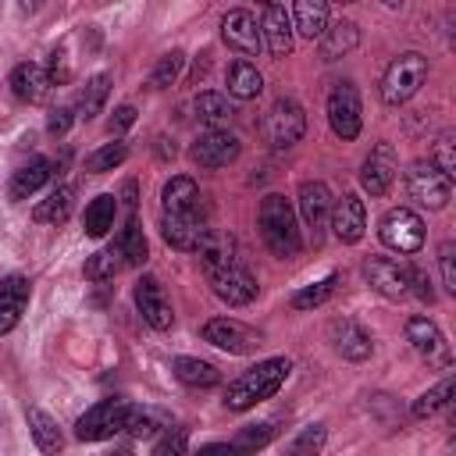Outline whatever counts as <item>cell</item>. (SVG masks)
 <instances>
[{
  "label": "cell",
  "instance_id": "9c48e42d",
  "mask_svg": "<svg viewBox=\"0 0 456 456\" xmlns=\"http://www.w3.org/2000/svg\"><path fill=\"white\" fill-rule=\"evenodd\" d=\"M207 281H210L214 296L224 299L228 306H246V303L256 299V278L242 260H235L228 267H217V271H207Z\"/></svg>",
  "mask_w": 456,
  "mask_h": 456
},
{
  "label": "cell",
  "instance_id": "7c38bea8",
  "mask_svg": "<svg viewBox=\"0 0 456 456\" xmlns=\"http://www.w3.org/2000/svg\"><path fill=\"white\" fill-rule=\"evenodd\" d=\"M239 153H242V142H239L232 132H203V135L192 142V150H189V157H192L200 167H207V171L228 167Z\"/></svg>",
  "mask_w": 456,
  "mask_h": 456
},
{
  "label": "cell",
  "instance_id": "7a4b0ae2",
  "mask_svg": "<svg viewBox=\"0 0 456 456\" xmlns=\"http://www.w3.org/2000/svg\"><path fill=\"white\" fill-rule=\"evenodd\" d=\"M256 224H260V235L267 242V249L281 260L296 256L303 249V235H299V224H296V210L285 196L271 192L260 200V210H256Z\"/></svg>",
  "mask_w": 456,
  "mask_h": 456
},
{
  "label": "cell",
  "instance_id": "603a6c76",
  "mask_svg": "<svg viewBox=\"0 0 456 456\" xmlns=\"http://www.w3.org/2000/svg\"><path fill=\"white\" fill-rule=\"evenodd\" d=\"M328 338L346 360H367L370 356V335L349 317H335L328 324Z\"/></svg>",
  "mask_w": 456,
  "mask_h": 456
},
{
  "label": "cell",
  "instance_id": "44dd1931",
  "mask_svg": "<svg viewBox=\"0 0 456 456\" xmlns=\"http://www.w3.org/2000/svg\"><path fill=\"white\" fill-rule=\"evenodd\" d=\"M11 93H14L18 100H25V103H43V100H50V93H53V78H50L46 68L25 61V64H18V68L11 71Z\"/></svg>",
  "mask_w": 456,
  "mask_h": 456
},
{
  "label": "cell",
  "instance_id": "f546056e",
  "mask_svg": "<svg viewBox=\"0 0 456 456\" xmlns=\"http://www.w3.org/2000/svg\"><path fill=\"white\" fill-rule=\"evenodd\" d=\"M71 203H75V189H71V185H57L46 200H39V203H36L32 217H36L39 224H61V221H68Z\"/></svg>",
  "mask_w": 456,
  "mask_h": 456
},
{
  "label": "cell",
  "instance_id": "ac0fdd59",
  "mask_svg": "<svg viewBox=\"0 0 456 456\" xmlns=\"http://www.w3.org/2000/svg\"><path fill=\"white\" fill-rule=\"evenodd\" d=\"M221 39H224L232 50H239V53H256V50L264 46L256 18H253L249 11H242V7H235V11H228V14L221 18Z\"/></svg>",
  "mask_w": 456,
  "mask_h": 456
},
{
  "label": "cell",
  "instance_id": "7dc6e473",
  "mask_svg": "<svg viewBox=\"0 0 456 456\" xmlns=\"http://www.w3.org/2000/svg\"><path fill=\"white\" fill-rule=\"evenodd\" d=\"M438 264H442V285H445V292H456V242H442Z\"/></svg>",
  "mask_w": 456,
  "mask_h": 456
},
{
  "label": "cell",
  "instance_id": "5bb4252c",
  "mask_svg": "<svg viewBox=\"0 0 456 456\" xmlns=\"http://www.w3.org/2000/svg\"><path fill=\"white\" fill-rule=\"evenodd\" d=\"M331 232L338 242H360L363 239V228H367V207L356 192H342L335 203H331Z\"/></svg>",
  "mask_w": 456,
  "mask_h": 456
},
{
  "label": "cell",
  "instance_id": "7402d4cb",
  "mask_svg": "<svg viewBox=\"0 0 456 456\" xmlns=\"http://www.w3.org/2000/svg\"><path fill=\"white\" fill-rule=\"evenodd\" d=\"M28 278L25 274H7V278H0V335H7L18 321H21V314H25V306H28Z\"/></svg>",
  "mask_w": 456,
  "mask_h": 456
},
{
  "label": "cell",
  "instance_id": "e575fe53",
  "mask_svg": "<svg viewBox=\"0 0 456 456\" xmlns=\"http://www.w3.org/2000/svg\"><path fill=\"white\" fill-rule=\"evenodd\" d=\"M175 378L185 381V385H192V388H210V385L221 381L217 367L207 363V360H196V356H178L175 360Z\"/></svg>",
  "mask_w": 456,
  "mask_h": 456
},
{
  "label": "cell",
  "instance_id": "bcb514c9",
  "mask_svg": "<svg viewBox=\"0 0 456 456\" xmlns=\"http://www.w3.org/2000/svg\"><path fill=\"white\" fill-rule=\"evenodd\" d=\"M431 164H435L445 178H452V171H456V157H452V135H449V132L438 135V142H435V150H431Z\"/></svg>",
  "mask_w": 456,
  "mask_h": 456
},
{
  "label": "cell",
  "instance_id": "484cf974",
  "mask_svg": "<svg viewBox=\"0 0 456 456\" xmlns=\"http://www.w3.org/2000/svg\"><path fill=\"white\" fill-rule=\"evenodd\" d=\"M196 253H200L203 271H217V267H228V264H235V260H239L235 239H232L228 232H207Z\"/></svg>",
  "mask_w": 456,
  "mask_h": 456
},
{
  "label": "cell",
  "instance_id": "ba28073f",
  "mask_svg": "<svg viewBox=\"0 0 456 456\" xmlns=\"http://www.w3.org/2000/svg\"><path fill=\"white\" fill-rule=\"evenodd\" d=\"M406 189L410 196L420 203V207H445L449 196H452V178H445L431 160H417L410 171H406Z\"/></svg>",
  "mask_w": 456,
  "mask_h": 456
},
{
  "label": "cell",
  "instance_id": "6da1fadb",
  "mask_svg": "<svg viewBox=\"0 0 456 456\" xmlns=\"http://www.w3.org/2000/svg\"><path fill=\"white\" fill-rule=\"evenodd\" d=\"M289 370H292V360H289V356L260 360L256 367L242 370V374L228 385V392H224V406H228V410H249V406L271 399V395L285 385Z\"/></svg>",
  "mask_w": 456,
  "mask_h": 456
},
{
  "label": "cell",
  "instance_id": "60d3db41",
  "mask_svg": "<svg viewBox=\"0 0 456 456\" xmlns=\"http://www.w3.org/2000/svg\"><path fill=\"white\" fill-rule=\"evenodd\" d=\"M449 392H452V378H442L435 388H428L424 395H417L413 399V417H431V413H438L445 403H449Z\"/></svg>",
  "mask_w": 456,
  "mask_h": 456
},
{
  "label": "cell",
  "instance_id": "4316f807",
  "mask_svg": "<svg viewBox=\"0 0 456 456\" xmlns=\"http://www.w3.org/2000/svg\"><path fill=\"white\" fill-rule=\"evenodd\" d=\"M25 417H28V431H32V442H36V449H39L43 456H57V452L64 449V435H61L57 420H53L50 413L36 410V406H32Z\"/></svg>",
  "mask_w": 456,
  "mask_h": 456
},
{
  "label": "cell",
  "instance_id": "9a60e30c",
  "mask_svg": "<svg viewBox=\"0 0 456 456\" xmlns=\"http://www.w3.org/2000/svg\"><path fill=\"white\" fill-rule=\"evenodd\" d=\"M207 221L203 210H189V214H160V235L167 246L175 249H200L203 235H207Z\"/></svg>",
  "mask_w": 456,
  "mask_h": 456
},
{
  "label": "cell",
  "instance_id": "b9f144b4",
  "mask_svg": "<svg viewBox=\"0 0 456 456\" xmlns=\"http://www.w3.org/2000/svg\"><path fill=\"white\" fill-rule=\"evenodd\" d=\"M182 64H185V53H182V50H171V53H164V57L157 61V68H153L150 82H153L157 89H167V86H175V78L182 75Z\"/></svg>",
  "mask_w": 456,
  "mask_h": 456
},
{
  "label": "cell",
  "instance_id": "e0dca14e",
  "mask_svg": "<svg viewBox=\"0 0 456 456\" xmlns=\"http://www.w3.org/2000/svg\"><path fill=\"white\" fill-rule=\"evenodd\" d=\"M367 281L388 299H403L410 292V267L392 256H370L367 260Z\"/></svg>",
  "mask_w": 456,
  "mask_h": 456
},
{
  "label": "cell",
  "instance_id": "f5cc1de1",
  "mask_svg": "<svg viewBox=\"0 0 456 456\" xmlns=\"http://www.w3.org/2000/svg\"><path fill=\"white\" fill-rule=\"evenodd\" d=\"M121 200H125V207H128V210H135V182H125Z\"/></svg>",
  "mask_w": 456,
  "mask_h": 456
},
{
  "label": "cell",
  "instance_id": "1f68e13d",
  "mask_svg": "<svg viewBox=\"0 0 456 456\" xmlns=\"http://www.w3.org/2000/svg\"><path fill=\"white\" fill-rule=\"evenodd\" d=\"M114 214H118V200L110 196V192H103V196H96L89 207H86V235L89 239H103L110 228H114Z\"/></svg>",
  "mask_w": 456,
  "mask_h": 456
},
{
  "label": "cell",
  "instance_id": "d6986e66",
  "mask_svg": "<svg viewBox=\"0 0 456 456\" xmlns=\"http://www.w3.org/2000/svg\"><path fill=\"white\" fill-rule=\"evenodd\" d=\"M331 203L335 200H331L324 182H303L299 185V217L314 232V239H321V232H324V224L331 217Z\"/></svg>",
  "mask_w": 456,
  "mask_h": 456
},
{
  "label": "cell",
  "instance_id": "ab89813d",
  "mask_svg": "<svg viewBox=\"0 0 456 456\" xmlns=\"http://www.w3.org/2000/svg\"><path fill=\"white\" fill-rule=\"evenodd\" d=\"M271 438H274V424H249V428H242V431L235 435L232 449H235L239 456H253V452L264 449Z\"/></svg>",
  "mask_w": 456,
  "mask_h": 456
},
{
  "label": "cell",
  "instance_id": "d6a6232c",
  "mask_svg": "<svg viewBox=\"0 0 456 456\" xmlns=\"http://www.w3.org/2000/svg\"><path fill=\"white\" fill-rule=\"evenodd\" d=\"M196 118L210 128V132H224V125L232 121V103L221 93H200L196 96Z\"/></svg>",
  "mask_w": 456,
  "mask_h": 456
},
{
  "label": "cell",
  "instance_id": "7bdbcfd3",
  "mask_svg": "<svg viewBox=\"0 0 456 456\" xmlns=\"http://www.w3.org/2000/svg\"><path fill=\"white\" fill-rule=\"evenodd\" d=\"M118 267H121V260H118L110 249H100V253H93V256L86 260V278H89V281H110V278L118 274Z\"/></svg>",
  "mask_w": 456,
  "mask_h": 456
},
{
  "label": "cell",
  "instance_id": "816d5d0a",
  "mask_svg": "<svg viewBox=\"0 0 456 456\" xmlns=\"http://www.w3.org/2000/svg\"><path fill=\"white\" fill-rule=\"evenodd\" d=\"M192 456H239V452L232 449V442H210V445H203V449L192 452Z\"/></svg>",
  "mask_w": 456,
  "mask_h": 456
},
{
  "label": "cell",
  "instance_id": "f35d334b",
  "mask_svg": "<svg viewBox=\"0 0 456 456\" xmlns=\"http://www.w3.org/2000/svg\"><path fill=\"white\" fill-rule=\"evenodd\" d=\"M324 438H328L324 424H306V428L285 445V456H317V452L324 449Z\"/></svg>",
  "mask_w": 456,
  "mask_h": 456
},
{
  "label": "cell",
  "instance_id": "52a82bcc",
  "mask_svg": "<svg viewBox=\"0 0 456 456\" xmlns=\"http://www.w3.org/2000/svg\"><path fill=\"white\" fill-rule=\"evenodd\" d=\"M381 242L395 253H417L424 246V221L410 210V207H392L385 217H381V228H378Z\"/></svg>",
  "mask_w": 456,
  "mask_h": 456
},
{
  "label": "cell",
  "instance_id": "f907efd6",
  "mask_svg": "<svg viewBox=\"0 0 456 456\" xmlns=\"http://www.w3.org/2000/svg\"><path fill=\"white\" fill-rule=\"evenodd\" d=\"M410 289H413V292H417V296H420L424 303H431V299H435V289H431V278H428L424 271H413V267H410Z\"/></svg>",
  "mask_w": 456,
  "mask_h": 456
},
{
  "label": "cell",
  "instance_id": "8992f818",
  "mask_svg": "<svg viewBox=\"0 0 456 456\" xmlns=\"http://www.w3.org/2000/svg\"><path fill=\"white\" fill-rule=\"evenodd\" d=\"M328 125L338 139H356L360 125H363V107H360V93L353 82H335V89L328 93Z\"/></svg>",
  "mask_w": 456,
  "mask_h": 456
},
{
  "label": "cell",
  "instance_id": "30bf717a",
  "mask_svg": "<svg viewBox=\"0 0 456 456\" xmlns=\"http://www.w3.org/2000/svg\"><path fill=\"white\" fill-rule=\"evenodd\" d=\"M406 342L413 346V353L420 360H428V367H449L452 363L449 342L431 317H410L406 321Z\"/></svg>",
  "mask_w": 456,
  "mask_h": 456
},
{
  "label": "cell",
  "instance_id": "83f0119b",
  "mask_svg": "<svg viewBox=\"0 0 456 456\" xmlns=\"http://www.w3.org/2000/svg\"><path fill=\"white\" fill-rule=\"evenodd\" d=\"M289 18H292V28L303 39H321L324 28H328V7L321 0H299Z\"/></svg>",
  "mask_w": 456,
  "mask_h": 456
},
{
  "label": "cell",
  "instance_id": "d4e9b609",
  "mask_svg": "<svg viewBox=\"0 0 456 456\" xmlns=\"http://www.w3.org/2000/svg\"><path fill=\"white\" fill-rule=\"evenodd\" d=\"M46 182H50V160L36 157V160L21 164V167L11 175L7 196H11V200H28V196H32V192H39Z\"/></svg>",
  "mask_w": 456,
  "mask_h": 456
},
{
  "label": "cell",
  "instance_id": "8d00e7d4",
  "mask_svg": "<svg viewBox=\"0 0 456 456\" xmlns=\"http://www.w3.org/2000/svg\"><path fill=\"white\" fill-rule=\"evenodd\" d=\"M125 157H128V146H125L121 139H114V142H107V146H100V150H93V153L86 157V171H93V175L114 171V167L125 164Z\"/></svg>",
  "mask_w": 456,
  "mask_h": 456
},
{
  "label": "cell",
  "instance_id": "4fadbf2b",
  "mask_svg": "<svg viewBox=\"0 0 456 456\" xmlns=\"http://www.w3.org/2000/svg\"><path fill=\"white\" fill-rule=\"evenodd\" d=\"M395 171H399V160H395L392 142H378V146L367 153L363 167H360V185H363L370 196H385V192L392 189V182H395Z\"/></svg>",
  "mask_w": 456,
  "mask_h": 456
},
{
  "label": "cell",
  "instance_id": "f1b7e54d",
  "mask_svg": "<svg viewBox=\"0 0 456 456\" xmlns=\"http://www.w3.org/2000/svg\"><path fill=\"white\" fill-rule=\"evenodd\" d=\"M107 93H110V75H93L86 86H82V93H78V100H75V118H82V121H93L100 110H103V103H107Z\"/></svg>",
  "mask_w": 456,
  "mask_h": 456
},
{
  "label": "cell",
  "instance_id": "2e32d148",
  "mask_svg": "<svg viewBox=\"0 0 456 456\" xmlns=\"http://www.w3.org/2000/svg\"><path fill=\"white\" fill-rule=\"evenodd\" d=\"M135 306H139L142 321L150 328H157V331H167L171 321H175V310H171V299L164 296V285L157 278H150V274L135 281Z\"/></svg>",
  "mask_w": 456,
  "mask_h": 456
},
{
  "label": "cell",
  "instance_id": "5b68a950",
  "mask_svg": "<svg viewBox=\"0 0 456 456\" xmlns=\"http://www.w3.org/2000/svg\"><path fill=\"white\" fill-rule=\"evenodd\" d=\"M303 132H306V114H303V107H299L296 100H289V96L274 100L271 110H267V118H264V135H267V142H271L274 150H289V146H296V142L303 139Z\"/></svg>",
  "mask_w": 456,
  "mask_h": 456
},
{
  "label": "cell",
  "instance_id": "ee69618b",
  "mask_svg": "<svg viewBox=\"0 0 456 456\" xmlns=\"http://www.w3.org/2000/svg\"><path fill=\"white\" fill-rule=\"evenodd\" d=\"M157 428H160V424H157V413H153V410L132 406V410H128V417H125V431H128L132 438H150Z\"/></svg>",
  "mask_w": 456,
  "mask_h": 456
},
{
  "label": "cell",
  "instance_id": "836d02e7",
  "mask_svg": "<svg viewBox=\"0 0 456 456\" xmlns=\"http://www.w3.org/2000/svg\"><path fill=\"white\" fill-rule=\"evenodd\" d=\"M260 89H264V78H260L256 64L235 61V64L228 68V93H232L235 100H253Z\"/></svg>",
  "mask_w": 456,
  "mask_h": 456
},
{
  "label": "cell",
  "instance_id": "cb8c5ba5",
  "mask_svg": "<svg viewBox=\"0 0 456 456\" xmlns=\"http://www.w3.org/2000/svg\"><path fill=\"white\" fill-rule=\"evenodd\" d=\"M200 185L189 178V175H175L167 185H164V192H160V203H164V210L160 214H189V210H200Z\"/></svg>",
  "mask_w": 456,
  "mask_h": 456
},
{
  "label": "cell",
  "instance_id": "74e56055",
  "mask_svg": "<svg viewBox=\"0 0 456 456\" xmlns=\"http://www.w3.org/2000/svg\"><path fill=\"white\" fill-rule=\"evenodd\" d=\"M335 289H338V274H328V278H321V281L299 289V292L292 296V306H296V310H314V306L328 303V299L335 296Z\"/></svg>",
  "mask_w": 456,
  "mask_h": 456
},
{
  "label": "cell",
  "instance_id": "277c9868",
  "mask_svg": "<svg viewBox=\"0 0 456 456\" xmlns=\"http://www.w3.org/2000/svg\"><path fill=\"white\" fill-rule=\"evenodd\" d=\"M128 410H132V403H125V399H100V403H93V406L75 420V438H78V442H103V438H114L118 431H125Z\"/></svg>",
  "mask_w": 456,
  "mask_h": 456
},
{
  "label": "cell",
  "instance_id": "db71d44e",
  "mask_svg": "<svg viewBox=\"0 0 456 456\" xmlns=\"http://www.w3.org/2000/svg\"><path fill=\"white\" fill-rule=\"evenodd\" d=\"M110 456H132V452H128V449H118V452H110Z\"/></svg>",
  "mask_w": 456,
  "mask_h": 456
},
{
  "label": "cell",
  "instance_id": "ffe728a7",
  "mask_svg": "<svg viewBox=\"0 0 456 456\" xmlns=\"http://www.w3.org/2000/svg\"><path fill=\"white\" fill-rule=\"evenodd\" d=\"M260 39L274 57L292 53V18L285 11V4H267L264 7V21H260Z\"/></svg>",
  "mask_w": 456,
  "mask_h": 456
},
{
  "label": "cell",
  "instance_id": "3957f363",
  "mask_svg": "<svg viewBox=\"0 0 456 456\" xmlns=\"http://www.w3.org/2000/svg\"><path fill=\"white\" fill-rule=\"evenodd\" d=\"M424 78H428V57L424 53H399L388 68H385V75H381V100L388 103V107H399V103H406L420 86H424Z\"/></svg>",
  "mask_w": 456,
  "mask_h": 456
},
{
  "label": "cell",
  "instance_id": "681fc988",
  "mask_svg": "<svg viewBox=\"0 0 456 456\" xmlns=\"http://www.w3.org/2000/svg\"><path fill=\"white\" fill-rule=\"evenodd\" d=\"M71 107H57V110H50V121H46V128H50V135H64L68 132V125H71Z\"/></svg>",
  "mask_w": 456,
  "mask_h": 456
},
{
  "label": "cell",
  "instance_id": "8fae6325",
  "mask_svg": "<svg viewBox=\"0 0 456 456\" xmlns=\"http://www.w3.org/2000/svg\"><path fill=\"white\" fill-rule=\"evenodd\" d=\"M203 338H207L210 346L224 349V353H235V356L253 353V349L260 346V335H256L253 328L232 321V317H214V321H207V324H203Z\"/></svg>",
  "mask_w": 456,
  "mask_h": 456
},
{
  "label": "cell",
  "instance_id": "f6af8a7d",
  "mask_svg": "<svg viewBox=\"0 0 456 456\" xmlns=\"http://www.w3.org/2000/svg\"><path fill=\"white\" fill-rule=\"evenodd\" d=\"M150 456H189V431H185V428H171V431L153 445Z\"/></svg>",
  "mask_w": 456,
  "mask_h": 456
},
{
  "label": "cell",
  "instance_id": "4dcf8cb0",
  "mask_svg": "<svg viewBox=\"0 0 456 456\" xmlns=\"http://www.w3.org/2000/svg\"><path fill=\"white\" fill-rule=\"evenodd\" d=\"M356 43H360V28L353 21H335L321 36V53H324V61H335V57L349 53Z\"/></svg>",
  "mask_w": 456,
  "mask_h": 456
},
{
  "label": "cell",
  "instance_id": "c3c4849f",
  "mask_svg": "<svg viewBox=\"0 0 456 456\" xmlns=\"http://www.w3.org/2000/svg\"><path fill=\"white\" fill-rule=\"evenodd\" d=\"M132 125H135V107H132V103H121V107L110 114V121H107L110 135H121V132L132 128Z\"/></svg>",
  "mask_w": 456,
  "mask_h": 456
},
{
  "label": "cell",
  "instance_id": "d590c367",
  "mask_svg": "<svg viewBox=\"0 0 456 456\" xmlns=\"http://www.w3.org/2000/svg\"><path fill=\"white\" fill-rule=\"evenodd\" d=\"M118 253H121V260H125V264H132V267H139V264L146 260V253H150V246H146V235H142V228H139V221H135V214L128 217V224H125V232H121V242H118Z\"/></svg>",
  "mask_w": 456,
  "mask_h": 456
}]
</instances>
